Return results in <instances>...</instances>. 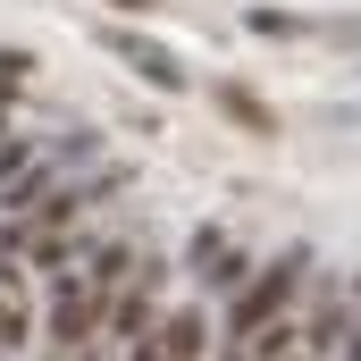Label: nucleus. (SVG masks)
<instances>
[{
	"instance_id": "obj_5",
	"label": "nucleus",
	"mask_w": 361,
	"mask_h": 361,
	"mask_svg": "<svg viewBox=\"0 0 361 361\" xmlns=\"http://www.w3.org/2000/svg\"><path fill=\"white\" fill-rule=\"evenodd\" d=\"M252 34H269V42H294V34H311V17H286V8H252Z\"/></svg>"
},
{
	"instance_id": "obj_4",
	"label": "nucleus",
	"mask_w": 361,
	"mask_h": 361,
	"mask_svg": "<svg viewBox=\"0 0 361 361\" xmlns=\"http://www.w3.org/2000/svg\"><path fill=\"white\" fill-rule=\"evenodd\" d=\"M34 92V59L25 51H0V101H25Z\"/></svg>"
},
{
	"instance_id": "obj_1",
	"label": "nucleus",
	"mask_w": 361,
	"mask_h": 361,
	"mask_svg": "<svg viewBox=\"0 0 361 361\" xmlns=\"http://www.w3.org/2000/svg\"><path fill=\"white\" fill-rule=\"evenodd\" d=\"M177 269H185V294H202V302H219V311H227L261 261H252L227 227H193V235H185V252H177Z\"/></svg>"
},
{
	"instance_id": "obj_8",
	"label": "nucleus",
	"mask_w": 361,
	"mask_h": 361,
	"mask_svg": "<svg viewBox=\"0 0 361 361\" xmlns=\"http://www.w3.org/2000/svg\"><path fill=\"white\" fill-rule=\"evenodd\" d=\"M353 311H361V269H353Z\"/></svg>"
},
{
	"instance_id": "obj_6",
	"label": "nucleus",
	"mask_w": 361,
	"mask_h": 361,
	"mask_svg": "<svg viewBox=\"0 0 361 361\" xmlns=\"http://www.w3.org/2000/svg\"><path fill=\"white\" fill-rule=\"evenodd\" d=\"M319 42H345V51H361V17H328V25H311Z\"/></svg>"
},
{
	"instance_id": "obj_3",
	"label": "nucleus",
	"mask_w": 361,
	"mask_h": 361,
	"mask_svg": "<svg viewBox=\"0 0 361 361\" xmlns=\"http://www.w3.org/2000/svg\"><path fill=\"white\" fill-rule=\"evenodd\" d=\"M210 101H219V118H235L244 135H277V109H269V101H261L252 85H219Z\"/></svg>"
},
{
	"instance_id": "obj_2",
	"label": "nucleus",
	"mask_w": 361,
	"mask_h": 361,
	"mask_svg": "<svg viewBox=\"0 0 361 361\" xmlns=\"http://www.w3.org/2000/svg\"><path fill=\"white\" fill-rule=\"evenodd\" d=\"M101 51H118L143 85H160V92H177L185 85V68H177V51L169 42H152V34H135V25H101Z\"/></svg>"
},
{
	"instance_id": "obj_7",
	"label": "nucleus",
	"mask_w": 361,
	"mask_h": 361,
	"mask_svg": "<svg viewBox=\"0 0 361 361\" xmlns=\"http://www.w3.org/2000/svg\"><path fill=\"white\" fill-rule=\"evenodd\" d=\"M109 8H118V17H152L160 0H109Z\"/></svg>"
}]
</instances>
